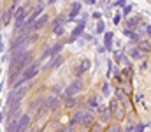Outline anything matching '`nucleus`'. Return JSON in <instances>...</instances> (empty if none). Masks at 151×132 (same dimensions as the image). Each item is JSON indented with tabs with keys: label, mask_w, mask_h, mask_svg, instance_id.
Returning a JSON list of instances; mask_svg holds the SVG:
<instances>
[{
	"label": "nucleus",
	"mask_w": 151,
	"mask_h": 132,
	"mask_svg": "<svg viewBox=\"0 0 151 132\" xmlns=\"http://www.w3.org/2000/svg\"><path fill=\"white\" fill-rule=\"evenodd\" d=\"M142 129H144V125H139V127H137V131H135V132H142Z\"/></svg>",
	"instance_id": "26"
},
{
	"label": "nucleus",
	"mask_w": 151,
	"mask_h": 132,
	"mask_svg": "<svg viewBox=\"0 0 151 132\" xmlns=\"http://www.w3.org/2000/svg\"><path fill=\"white\" fill-rule=\"evenodd\" d=\"M88 67H90V60H83V63H81V67H77L76 74H77V76H81L84 71H88Z\"/></svg>",
	"instance_id": "8"
},
{
	"label": "nucleus",
	"mask_w": 151,
	"mask_h": 132,
	"mask_svg": "<svg viewBox=\"0 0 151 132\" xmlns=\"http://www.w3.org/2000/svg\"><path fill=\"white\" fill-rule=\"evenodd\" d=\"M12 11H14V5L7 9V16H5V21H9V19H11V14H12Z\"/></svg>",
	"instance_id": "18"
},
{
	"label": "nucleus",
	"mask_w": 151,
	"mask_h": 132,
	"mask_svg": "<svg viewBox=\"0 0 151 132\" xmlns=\"http://www.w3.org/2000/svg\"><path fill=\"white\" fill-rule=\"evenodd\" d=\"M46 23H47V16L44 14V16H42L40 19H37V21H35V25H34V30H39V28H42V27H44Z\"/></svg>",
	"instance_id": "9"
},
{
	"label": "nucleus",
	"mask_w": 151,
	"mask_h": 132,
	"mask_svg": "<svg viewBox=\"0 0 151 132\" xmlns=\"http://www.w3.org/2000/svg\"><path fill=\"white\" fill-rule=\"evenodd\" d=\"M79 90H81V79H79V78H77V79H76L74 83H72V85H70V87L67 88V95H69V97H70V95H74L76 92H79Z\"/></svg>",
	"instance_id": "6"
},
{
	"label": "nucleus",
	"mask_w": 151,
	"mask_h": 132,
	"mask_svg": "<svg viewBox=\"0 0 151 132\" xmlns=\"http://www.w3.org/2000/svg\"><path fill=\"white\" fill-rule=\"evenodd\" d=\"M130 9H132V7H130V5H125V7H123V11H125V12H127V14H128V12H130Z\"/></svg>",
	"instance_id": "23"
},
{
	"label": "nucleus",
	"mask_w": 151,
	"mask_h": 132,
	"mask_svg": "<svg viewBox=\"0 0 151 132\" xmlns=\"http://www.w3.org/2000/svg\"><path fill=\"white\" fill-rule=\"evenodd\" d=\"M111 39H113V34H106V44H107V46H111Z\"/></svg>",
	"instance_id": "20"
},
{
	"label": "nucleus",
	"mask_w": 151,
	"mask_h": 132,
	"mask_svg": "<svg viewBox=\"0 0 151 132\" xmlns=\"http://www.w3.org/2000/svg\"><path fill=\"white\" fill-rule=\"evenodd\" d=\"M37 72H39V63H32L30 67H27V69H25V74L21 76V79H25V81H27V79L34 78Z\"/></svg>",
	"instance_id": "1"
},
{
	"label": "nucleus",
	"mask_w": 151,
	"mask_h": 132,
	"mask_svg": "<svg viewBox=\"0 0 151 132\" xmlns=\"http://www.w3.org/2000/svg\"><path fill=\"white\" fill-rule=\"evenodd\" d=\"M53 32H55L56 35H62V34H63V28H56V30H53Z\"/></svg>",
	"instance_id": "22"
},
{
	"label": "nucleus",
	"mask_w": 151,
	"mask_h": 132,
	"mask_svg": "<svg viewBox=\"0 0 151 132\" xmlns=\"http://www.w3.org/2000/svg\"><path fill=\"white\" fill-rule=\"evenodd\" d=\"M63 62V56L62 55H58V56H53V60L49 62V67H56V65H60Z\"/></svg>",
	"instance_id": "10"
},
{
	"label": "nucleus",
	"mask_w": 151,
	"mask_h": 132,
	"mask_svg": "<svg viewBox=\"0 0 151 132\" xmlns=\"http://www.w3.org/2000/svg\"><path fill=\"white\" fill-rule=\"evenodd\" d=\"M65 106H67L69 109H72V107L77 106V100H76L74 97H69V99H67V102H65Z\"/></svg>",
	"instance_id": "12"
},
{
	"label": "nucleus",
	"mask_w": 151,
	"mask_h": 132,
	"mask_svg": "<svg viewBox=\"0 0 151 132\" xmlns=\"http://www.w3.org/2000/svg\"><path fill=\"white\" fill-rule=\"evenodd\" d=\"M116 116H118V118H123V116H125V109H119V111H118V115H116Z\"/></svg>",
	"instance_id": "21"
},
{
	"label": "nucleus",
	"mask_w": 151,
	"mask_h": 132,
	"mask_svg": "<svg viewBox=\"0 0 151 132\" xmlns=\"http://www.w3.org/2000/svg\"><path fill=\"white\" fill-rule=\"evenodd\" d=\"M81 32H83V23H81V25H79V27H77V28L74 30V34L70 35V41H72V39H76V37H77V35H79Z\"/></svg>",
	"instance_id": "14"
},
{
	"label": "nucleus",
	"mask_w": 151,
	"mask_h": 132,
	"mask_svg": "<svg viewBox=\"0 0 151 132\" xmlns=\"http://www.w3.org/2000/svg\"><path fill=\"white\" fill-rule=\"evenodd\" d=\"M83 115H84V111H76L74 115H72V120H70V123L76 125V123H81V120H83Z\"/></svg>",
	"instance_id": "7"
},
{
	"label": "nucleus",
	"mask_w": 151,
	"mask_h": 132,
	"mask_svg": "<svg viewBox=\"0 0 151 132\" xmlns=\"http://www.w3.org/2000/svg\"><path fill=\"white\" fill-rule=\"evenodd\" d=\"M30 123V116L28 115H21L19 120H18V132H25V129L28 127Z\"/></svg>",
	"instance_id": "2"
},
{
	"label": "nucleus",
	"mask_w": 151,
	"mask_h": 132,
	"mask_svg": "<svg viewBox=\"0 0 151 132\" xmlns=\"http://www.w3.org/2000/svg\"><path fill=\"white\" fill-rule=\"evenodd\" d=\"M132 55H134V56H135V58H139V56H141V55H139V51H135V49H134V51H132Z\"/></svg>",
	"instance_id": "25"
},
{
	"label": "nucleus",
	"mask_w": 151,
	"mask_h": 132,
	"mask_svg": "<svg viewBox=\"0 0 151 132\" xmlns=\"http://www.w3.org/2000/svg\"><path fill=\"white\" fill-rule=\"evenodd\" d=\"M118 109V99H113L111 100V106H109V113H114Z\"/></svg>",
	"instance_id": "13"
},
{
	"label": "nucleus",
	"mask_w": 151,
	"mask_h": 132,
	"mask_svg": "<svg viewBox=\"0 0 151 132\" xmlns=\"http://www.w3.org/2000/svg\"><path fill=\"white\" fill-rule=\"evenodd\" d=\"M104 93H106V95L109 93V85H104Z\"/></svg>",
	"instance_id": "24"
},
{
	"label": "nucleus",
	"mask_w": 151,
	"mask_h": 132,
	"mask_svg": "<svg viewBox=\"0 0 151 132\" xmlns=\"http://www.w3.org/2000/svg\"><path fill=\"white\" fill-rule=\"evenodd\" d=\"M55 132H62V131H55Z\"/></svg>",
	"instance_id": "27"
},
{
	"label": "nucleus",
	"mask_w": 151,
	"mask_h": 132,
	"mask_svg": "<svg viewBox=\"0 0 151 132\" xmlns=\"http://www.w3.org/2000/svg\"><path fill=\"white\" fill-rule=\"evenodd\" d=\"M46 106H47V109H49V111H55V109H56V107L60 106V99L53 95V97L46 99Z\"/></svg>",
	"instance_id": "4"
},
{
	"label": "nucleus",
	"mask_w": 151,
	"mask_h": 132,
	"mask_svg": "<svg viewBox=\"0 0 151 132\" xmlns=\"http://www.w3.org/2000/svg\"><path fill=\"white\" fill-rule=\"evenodd\" d=\"M81 125L86 127V129H90V127L93 125V115H91V113H84V115H83V120H81Z\"/></svg>",
	"instance_id": "5"
},
{
	"label": "nucleus",
	"mask_w": 151,
	"mask_h": 132,
	"mask_svg": "<svg viewBox=\"0 0 151 132\" xmlns=\"http://www.w3.org/2000/svg\"><path fill=\"white\" fill-rule=\"evenodd\" d=\"M109 132H121V127H119V123H114L109 127Z\"/></svg>",
	"instance_id": "15"
},
{
	"label": "nucleus",
	"mask_w": 151,
	"mask_h": 132,
	"mask_svg": "<svg viewBox=\"0 0 151 132\" xmlns=\"http://www.w3.org/2000/svg\"><path fill=\"white\" fill-rule=\"evenodd\" d=\"M88 104H90L91 107H97V99H95V97H90V99H88Z\"/></svg>",
	"instance_id": "17"
},
{
	"label": "nucleus",
	"mask_w": 151,
	"mask_h": 132,
	"mask_svg": "<svg viewBox=\"0 0 151 132\" xmlns=\"http://www.w3.org/2000/svg\"><path fill=\"white\" fill-rule=\"evenodd\" d=\"M79 9H81V5H79V4H74V9H72V12H70V18H76V14H77Z\"/></svg>",
	"instance_id": "16"
},
{
	"label": "nucleus",
	"mask_w": 151,
	"mask_h": 132,
	"mask_svg": "<svg viewBox=\"0 0 151 132\" xmlns=\"http://www.w3.org/2000/svg\"><path fill=\"white\" fill-rule=\"evenodd\" d=\"M14 19H16V28H19L21 23H23V19H25V7H18V9H16Z\"/></svg>",
	"instance_id": "3"
},
{
	"label": "nucleus",
	"mask_w": 151,
	"mask_h": 132,
	"mask_svg": "<svg viewBox=\"0 0 151 132\" xmlns=\"http://www.w3.org/2000/svg\"><path fill=\"white\" fill-rule=\"evenodd\" d=\"M104 28H106V27H104V21H99V25H97V32L100 34V32H104Z\"/></svg>",
	"instance_id": "19"
},
{
	"label": "nucleus",
	"mask_w": 151,
	"mask_h": 132,
	"mask_svg": "<svg viewBox=\"0 0 151 132\" xmlns=\"http://www.w3.org/2000/svg\"><path fill=\"white\" fill-rule=\"evenodd\" d=\"M62 48H63V44H62V43H58L56 46H55V48H53V49H49V55L56 56V53H60V51H62Z\"/></svg>",
	"instance_id": "11"
}]
</instances>
